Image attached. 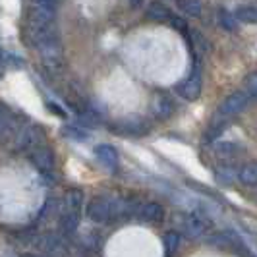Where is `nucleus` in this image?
<instances>
[{
  "label": "nucleus",
  "instance_id": "nucleus-1",
  "mask_svg": "<svg viewBox=\"0 0 257 257\" xmlns=\"http://www.w3.org/2000/svg\"><path fill=\"white\" fill-rule=\"evenodd\" d=\"M110 130L118 134V136H124V138H142L145 136L151 126H149V122L145 120V118H140V116H132V118H122V120H118L116 124L110 126Z\"/></svg>",
  "mask_w": 257,
  "mask_h": 257
},
{
  "label": "nucleus",
  "instance_id": "nucleus-2",
  "mask_svg": "<svg viewBox=\"0 0 257 257\" xmlns=\"http://www.w3.org/2000/svg\"><path fill=\"white\" fill-rule=\"evenodd\" d=\"M201 85H203L201 83V66L197 62L193 66L190 77H186L182 83L176 85V93L186 101H197L199 95H201Z\"/></svg>",
  "mask_w": 257,
  "mask_h": 257
},
{
  "label": "nucleus",
  "instance_id": "nucleus-3",
  "mask_svg": "<svg viewBox=\"0 0 257 257\" xmlns=\"http://www.w3.org/2000/svg\"><path fill=\"white\" fill-rule=\"evenodd\" d=\"M45 143V132L39 126H27L20 132L16 147L18 151H33L35 147H41Z\"/></svg>",
  "mask_w": 257,
  "mask_h": 257
},
{
  "label": "nucleus",
  "instance_id": "nucleus-4",
  "mask_svg": "<svg viewBox=\"0 0 257 257\" xmlns=\"http://www.w3.org/2000/svg\"><path fill=\"white\" fill-rule=\"evenodd\" d=\"M251 101V97L245 93L244 89L242 91H236V93H232L228 95L219 106V116H224V118H228V116H234L238 114V112H242L247 103Z\"/></svg>",
  "mask_w": 257,
  "mask_h": 257
},
{
  "label": "nucleus",
  "instance_id": "nucleus-5",
  "mask_svg": "<svg viewBox=\"0 0 257 257\" xmlns=\"http://www.w3.org/2000/svg\"><path fill=\"white\" fill-rule=\"evenodd\" d=\"M29 161H31V165L37 168L39 172H43L45 176L52 174V170H54V153H52V149L45 147V145L35 147V149L29 153Z\"/></svg>",
  "mask_w": 257,
  "mask_h": 257
},
{
  "label": "nucleus",
  "instance_id": "nucleus-6",
  "mask_svg": "<svg viewBox=\"0 0 257 257\" xmlns=\"http://www.w3.org/2000/svg\"><path fill=\"white\" fill-rule=\"evenodd\" d=\"M87 217L95 224L110 222V201L103 199V197H95L87 205Z\"/></svg>",
  "mask_w": 257,
  "mask_h": 257
},
{
  "label": "nucleus",
  "instance_id": "nucleus-7",
  "mask_svg": "<svg viewBox=\"0 0 257 257\" xmlns=\"http://www.w3.org/2000/svg\"><path fill=\"white\" fill-rule=\"evenodd\" d=\"M209 226H211V222H209V219H205L201 213H192V215H188L186 220H184V230H186V234H188L190 238H199V236H203V234L209 230Z\"/></svg>",
  "mask_w": 257,
  "mask_h": 257
},
{
  "label": "nucleus",
  "instance_id": "nucleus-8",
  "mask_svg": "<svg viewBox=\"0 0 257 257\" xmlns=\"http://www.w3.org/2000/svg\"><path fill=\"white\" fill-rule=\"evenodd\" d=\"M79 220H81V209L64 205L62 215H60V230L64 232L66 236L76 234L77 226H79Z\"/></svg>",
  "mask_w": 257,
  "mask_h": 257
},
{
  "label": "nucleus",
  "instance_id": "nucleus-9",
  "mask_svg": "<svg viewBox=\"0 0 257 257\" xmlns=\"http://www.w3.org/2000/svg\"><path fill=\"white\" fill-rule=\"evenodd\" d=\"M95 155H97L99 163L108 168V170H116L118 168V151L112 145H108V143L97 145L95 147Z\"/></svg>",
  "mask_w": 257,
  "mask_h": 257
},
{
  "label": "nucleus",
  "instance_id": "nucleus-10",
  "mask_svg": "<svg viewBox=\"0 0 257 257\" xmlns=\"http://www.w3.org/2000/svg\"><path fill=\"white\" fill-rule=\"evenodd\" d=\"M35 247H37L39 251H43V253H56L58 249H60V238H58V234H54V232H47V234H41L35 238Z\"/></svg>",
  "mask_w": 257,
  "mask_h": 257
},
{
  "label": "nucleus",
  "instance_id": "nucleus-11",
  "mask_svg": "<svg viewBox=\"0 0 257 257\" xmlns=\"http://www.w3.org/2000/svg\"><path fill=\"white\" fill-rule=\"evenodd\" d=\"M174 112V103L170 101V97L165 93H159L153 101V114L159 120H168Z\"/></svg>",
  "mask_w": 257,
  "mask_h": 257
},
{
  "label": "nucleus",
  "instance_id": "nucleus-12",
  "mask_svg": "<svg viewBox=\"0 0 257 257\" xmlns=\"http://www.w3.org/2000/svg\"><path fill=\"white\" fill-rule=\"evenodd\" d=\"M140 213H142V217L147 222H161V220L165 219V209L159 203H147V205L142 207Z\"/></svg>",
  "mask_w": 257,
  "mask_h": 257
},
{
  "label": "nucleus",
  "instance_id": "nucleus-13",
  "mask_svg": "<svg viewBox=\"0 0 257 257\" xmlns=\"http://www.w3.org/2000/svg\"><path fill=\"white\" fill-rule=\"evenodd\" d=\"M170 16L172 14L163 2H151L147 8V18L155 20V22H167V20H170Z\"/></svg>",
  "mask_w": 257,
  "mask_h": 257
},
{
  "label": "nucleus",
  "instance_id": "nucleus-14",
  "mask_svg": "<svg viewBox=\"0 0 257 257\" xmlns=\"http://www.w3.org/2000/svg\"><path fill=\"white\" fill-rule=\"evenodd\" d=\"M238 180L244 186H257V163H249V165L240 168Z\"/></svg>",
  "mask_w": 257,
  "mask_h": 257
},
{
  "label": "nucleus",
  "instance_id": "nucleus-15",
  "mask_svg": "<svg viewBox=\"0 0 257 257\" xmlns=\"http://www.w3.org/2000/svg\"><path fill=\"white\" fill-rule=\"evenodd\" d=\"M234 16L242 24H257V6H240Z\"/></svg>",
  "mask_w": 257,
  "mask_h": 257
},
{
  "label": "nucleus",
  "instance_id": "nucleus-16",
  "mask_svg": "<svg viewBox=\"0 0 257 257\" xmlns=\"http://www.w3.org/2000/svg\"><path fill=\"white\" fill-rule=\"evenodd\" d=\"M178 8H180V12L193 16V18L201 16V2L199 0H178Z\"/></svg>",
  "mask_w": 257,
  "mask_h": 257
},
{
  "label": "nucleus",
  "instance_id": "nucleus-17",
  "mask_svg": "<svg viewBox=\"0 0 257 257\" xmlns=\"http://www.w3.org/2000/svg\"><path fill=\"white\" fill-rule=\"evenodd\" d=\"M12 124H14V120H12V116H10V112H8V108L0 104V142L6 138V134L10 132Z\"/></svg>",
  "mask_w": 257,
  "mask_h": 257
},
{
  "label": "nucleus",
  "instance_id": "nucleus-18",
  "mask_svg": "<svg viewBox=\"0 0 257 257\" xmlns=\"http://www.w3.org/2000/svg\"><path fill=\"white\" fill-rule=\"evenodd\" d=\"M163 244H165V251H167L168 255L174 253V251L178 249V245H180V234L174 230L167 232V234L163 236Z\"/></svg>",
  "mask_w": 257,
  "mask_h": 257
},
{
  "label": "nucleus",
  "instance_id": "nucleus-19",
  "mask_svg": "<svg viewBox=\"0 0 257 257\" xmlns=\"http://www.w3.org/2000/svg\"><path fill=\"white\" fill-rule=\"evenodd\" d=\"M238 151V147L234 145V143H219L217 147H215V155L222 159V161H226V159H232L234 155Z\"/></svg>",
  "mask_w": 257,
  "mask_h": 257
},
{
  "label": "nucleus",
  "instance_id": "nucleus-20",
  "mask_svg": "<svg viewBox=\"0 0 257 257\" xmlns=\"http://www.w3.org/2000/svg\"><path fill=\"white\" fill-rule=\"evenodd\" d=\"M224 128H226V122H224V120H215V122L209 126V130H207L205 142H215L220 134L224 132Z\"/></svg>",
  "mask_w": 257,
  "mask_h": 257
},
{
  "label": "nucleus",
  "instance_id": "nucleus-21",
  "mask_svg": "<svg viewBox=\"0 0 257 257\" xmlns=\"http://www.w3.org/2000/svg\"><path fill=\"white\" fill-rule=\"evenodd\" d=\"M219 22H220V26H222V29H228V31H234L236 26H238L236 16H234V14L224 12V10H220L219 12Z\"/></svg>",
  "mask_w": 257,
  "mask_h": 257
},
{
  "label": "nucleus",
  "instance_id": "nucleus-22",
  "mask_svg": "<svg viewBox=\"0 0 257 257\" xmlns=\"http://www.w3.org/2000/svg\"><path fill=\"white\" fill-rule=\"evenodd\" d=\"M244 91L251 99H257V72L249 74V76L244 79Z\"/></svg>",
  "mask_w": 257,
  "mask_h": 257
},
{
  "label": "nucleus",
  "instance_id": "nucleus-23",
  "mask_svg": "<svg viewBox=\"0 0 257 257\" xmlns=\"http://www.w3.org/2000/svg\"><path fill=\"white\" fill-rule=\"evenodd\" d=\"M62 134H64L66 138H70V140H76V142H85V140H87V134H85L83 130L74 128V126H64V128H62Z\"/></svg>",
  "mask_w": 257,
  "mask_h": 257
},
{
  "label": "nucleus",
  "instance_id": "nucleus-24",
  "mask_svg": "<svg viewBox=\"0 0 257 257\" xmlns=\"http://www.w3.org/2000/svg\"><path fill=\"white\" fill-rule=\"evenodd\" d=\"M33 6H39V8H47V10H54L58 8V0H31Z\"/></svg>",
  "mask_w": 257,
  "mask_h": 257
},
{
  "label": "nucleus",
  "instance_id": "nucleus-25",
  "mask_svg": "<svg viewBox=\"0 0 257 257\" xmlns=\"http://www.w3.org/2000/svg\"><path fill=\"white\" fill-rule=\"evenodd\" d=\"M168 22H170V26L174 27V29H178V31H184V33H186V22H184V20H182V18H178V16H170V20H168Z\"/></svg>",
  "mask_w": 257,
  "mask_h": 257
},
{
  "label": "nucleus",
  "instance_id": "nucleus-26",
  "mask_svg": "<svg viewBox=\"0 0 257 257\" xmlns=\"http://www.w3.org/2000/svg\"><path fill=\"white\" fill-rule=\"evenodd\" d=\"M232 176H234V174H232L230 168H228L226 172H217V180H219L220 184H228V182L232 180Z\"/></svg>",
  "mask_w": 257,
  "mask_h": 257
},
{
  "label": "nucleus",
  "instance_id": "nucleus-27",
  "mask_svg": "<svg viewBox=\"0 0 257 257\" xmlns=\"http://www.w3.org/2000/svg\"><path fill=\"white\" fill-rule=\"evenodd\" d=\"M47 108L51 110V112H54V114H58V116H64V110L58 106L56 103H47Z\"/></svg>",
  "mask_w": 257,
  "mask_h": 257
},
{
  "label": "nucleus",
  "instance_id": "nucleus-28",
  "mask_svg": "<svg viewBox=\"0 0 257 257\" xmlns=\"http://www.w3.org/2000/svg\"><path fill=\"white\" fill-rule=\"evenodd\" d=\"M142 2H143V0H130V4H132L134 8H138V6H142Z\"/></svg>",
  "mask_w": 257,
  "mask_h": 257
},
{
  "label": "nucleus",
  "instance_id": "nucleus-29",
  "mask_svg": "<svg viewBox=\"0 0 257 257\" xmlns=\"http://www.w3.org/2000/svg\"><path fill=\"white\" fill-rule=\"evenodd\" d=\"M0 76H2V74H0Z\"/></svg>",
  "mask_w": 257,
  "mask_h": 257
}]
</instances>
